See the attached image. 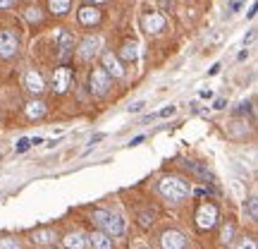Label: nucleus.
I'll use <instances>...</instances> for the list:
<instances>
[{"label":"nucleus","instance_id":"f257e3e1","mask_svg":"<svg viewBox=\"0 0 258 249\" xmlns=\"http://www.w3.org/2000/svg\"><path fill=\"white\" fill-rule=\"evenodd\" d=\"M160 194L170 202H182L184 196H189V185L179 177H163L160 180Z\"/></svg>","mask_w":258,"mask_h":249},{"label":"nucleus","instance_id":"f03ea898","mask_svg":"<svg viewBox=\"0 0 258 249\" xmlns=\"http://www.w3.org/2000/svg\"><path fill=\"white\" fill-rule=\"evenodd\" d=\"M101 46H103V41L98 36H86L82 43H79V48H77V56H79V60L89 63V60H93V58L98 56Z\"/></svg>","mask_w":258,"mask_h":249},{"label":"nucleus","instance_id":"7ed1b4c3","mask_svg":"<svg viewBox=\"0 0 258 249\" xmlns=\"http://www.w3.org/2000/svg\"><path fill=\"white\" fill-rule=\"evenodd\" d=\"M89 84H91V93L103 96V93L110 89V74L105 72V70H93L91 77H89Z\"/></svg>","mask_w":258,"mask_h":249},{"label":"nucleus","instance_id":"20e7f679","mask_svg":"<svg viewBox=\"0 0 258 249\" xmlns=\"http://www.w3.org/2000/svg\"><path fill=\"white\" fill-rule=\"evenodd\" d=\"M196 221H199V228H203V230L213 228L215 221H218V209L213 204H203L199 209V213H196Z\"/></svg>","mask_w":258,"mask_h":249},{"label":"nucleus","instance_id":"39448f33","mask_svg":"<svg viewBox=\"0 0 258 249\" xmlns=\"http://www.w3.org/2000/svg\"><path fill=\"white\" fill-rule=\"evenodd\" d=\"M17 53V36H15V31H0V56L3 58H12Z\"/></svg>","mask_w":258,"mask_h":249},{"label":"nucleus","instance_id":"423d86ee","mask_svg":"<svg viewBox=\"0 0 258 249\" xmlns=\"http://www.w3.org/2000/svg\"><path fill=\"white\" fill-rule=\"evenodd\" d=\"M160 247L163 249H184L186 247V237L179 230H167L160 237Z\"/></svg>","mask_w":258,"mask_h":249},{"label":"nucleus","instance_id":"0eeeda50","mask_svg":"<svg viewBox=\"0 0 258 249\" xmlns=\"http://www.w3.org/2000/svg\"><path fill=\"white\" fill-rule=\"evenodd\" d=\"M70 79H72L70 67H60V70H55V74H53V91L64 93L67 91V86H70Z\"/></svg>","mask_w":258,"mask_h":249},{"label":"nucleus","instance_id":"6e6552de","mask_svg":"<svg viewBox=\"0 0 258 249\" xmlns=\"http://www.w3.org/2000/svg\"><path fill=\"white\" fill-rule=\"evenodd\" d=\"M141 24H144V29H146L148 34H160L165 29V17L158 15V12H151V15H146V17L141 19Z\"/></svg>","mask_w":258,"mask_h":249},{"label":"nucleus","instance_id":"1a4fd4ad","mask_svg":"<svg viewBox=\"0 0 258 249\" xmlns=\"http://www.w3.org/2000/svg\"><path fill=\"white\" fill-rule=\"evenodd\" d=\"M101 228L108 232V235H122V232H124V221H122L120 216H115V213H108Z\"/></svg>","mask_w":258,"mask_h":249},{"label":"nucleus","instance_id":"9d476101","mask_svg":"<svg viewBox=\"0 0 258 249\" xmlns=\"http://www.w3.org/2000/svg\"><path fill=\"white\" fill-rule=\"evenodd\" d=\"M103 67H105V72L112 74V77H122V74H124V67H122L120 60L112 56V53H103Z\"/></svg>","mask_w":258,"mask_h":249},{"label":"nucleus","instance_id":"9b49d317","mask_svg":"<svg viewBox=\"0 0 258 249\" xmlns=\"http://www.w3.org/2000/svg\"><path fill=\"white\" fill-rule=\"evenodd\" d=\"M79 22L86 24V27H93V24H98L101 22V10L91 8V5H86V8L79 10Z\"/></svg>","mask_w":258,"mask_h":249},{"label":"nucleus","instance_id":"f8f14e48","mask_svg":"<svg viewBox=\"0 0 258 249\" xmlns=\"http://www.w3.org/2000/svg\"><path fill=\"white\" fill-rule=\"evenodd\" d=\"M24 84H27V89H29L31 93H41L43 89H46V84H43V77H41L38 72H34V70H31V72H27V77H24Z\"/></svg>","mask_w":258,"mask_h":249},{"label":"nucleus","instance_id":"ddd939ff","mask_svg":"<svg viewBox=\"0 0 258 249\" xmlns=\"http://www.w3.org/2000/svg\"><path fill=\"white\" fill-rule=\"evenodd\" d=\"M31 242H34V244H41V247H46V244H50V242H55V232L48 230V228L34 230L31 232Z\"/></svg>","mask_w":258,"mask_h":249},{"label":"nucleus","instance_id":"4468645a","mask_svg":"<svg viewBox=\"0 0 258 249\" xmlns=\"http://www.w3.org/2000/svg\"><path fill=\"white\" fill-rule=\"evenodd\" d=\"M62 244L67 249H84L89 244V237H84L82 232H70V235L62 240Z\"/></svg>","mask_w":258,"mask_h":249},{"label":"nucleus","instance_id":"2eb2a0df","mask_svg":"<svg viewBox=\"0 0 258 249\" xmlns=\"http://www.w3.org/2000/svg\"><path fill=\"white\" fill-rule=\"evenodd\" d=\"M89 244L93 249H112V240L108 232H93L91 237H89Z\"/></svg>","mask_w":258,"mask_h":249},{"label":"nucleus","instance_id":"dca6fc26","mask_svg":"<svg viewBox=\"0 0 258 249\" xmlns=\"http://www.w3.org/2000/svg\"><path fill=\"white\" fill-rule=\"evenodd\" d=\"M57 43H60V58H67L70 53H72L74 48V38L70 36V34H64V31H57Z\"/></svg>","mask_w":258,"mask_h":249},{"label":"nucleus","instance_id":"f3484780","mask_svg":"<svg viewBox=\"0 0 258 249\" xmlns=\"http://www.w3.org/2000/svg\"><path fill=\"white\" fill-rule=\"evenodd\" d=\"M27 115L31 120H36V118H43L46 115V103L43 101H31L27 106Z\"/></svg>","mask_w":258,"mask_h":249},{"label":"nucleus","instance_id":"a211bd4d","mask_svg":"<svg viewBox=\"0 0 258 249\" xmlns=\"http://www.w3.org/2000/svg\"><path fill=\"white\" fill-rule=\"evenodd\" d=\"M48 5H50V12H53V15H67L70 8H72V0H50Z\"/></svg>","mask_w":258,"mask_h":249},{"label":"nucleus","instance_id":"6ab92c4d","mask_svg":"<svg viewBox=\"0 0 258 249\" xmlns=\"http://www.w3.org/2000/svg\"><path fill=\"white\" fill-rule=\"evenodd\" d=\"M24 17H27L31 24H38V22L43 19V15H41V10L38 8H27L24 10Z\"/></svg>","mask_w":258,"mask_h":249},{"label":"nucleus","instance_id":"aec40b11","mask_svg":"<svg viewBox=\"0 0 258 249\" xmlns=\"http://www.w3.org/2000/svg\"><path fill=\"white\" fill-rule=\"evenodd\" d=\"M139 51H137V43H124V48H122V58L124 60H137Z\"/></svg>","mask_w":258,"mask_h":249},{"label":"nucleus","instance_id":"412c9836","mask_svg":"<svg viewBox=\"0 0 258 249\" xmlns=\"http://www.w3.org/2000/svg\"><path fill=\"white\" fill-rule=\"evenodd\" d=\"M246 213H249L251 221H258V202L256 199H249V204H246Z\"/></svg>","mask_w":258,"mask_h":249},{"label":"nucleus","instance_id":"4be33fe9","mask_svg":"<svg viewBox=\"0 0 258 249\" xmlns=\"http://www.w3.org/2000/svg\"><path fill=\"white\" fill-rule=\"evenodd\" d=\"M0 249H22V244L17 240H12V237H3L0 240Z\"/></svg>","mask_w":258,"mask_h":249},{"label":"nucleus","instance_id":"5701e85b","mask_svg":"<svg viewBox=\"0 0 258 249\" xmlns=\"http://www.w3.org/2000/svg\"><path fill=\"white\" fill-rule=\"evenodd\" d=\"M232 237H234V228H232V225H225V228H222V232H220V240L225 242V244H230Z\"/></svg>","mask_w":258,"mask_h":249},{"label":"nucleus","instance_id":"b1692460","mask_svg":"<svg viewBox=\"0 0 258 249\" xmlns=\"http://www.w3.org/2000/svg\"><path fill=\"white\" fill-rule=\"evenodd\" d=\"M139 221H141V225H144V228H148V225L153 223V213L141 211V213H139Z\"/></svg>","mask_w":258,"mask_h":249},{"label":"nucleus","instance_id":"393cba45","mask_svg":"<svg viewBox=\"0 0 258 249\" xmlns=\"http://www.w3.org/2000/svg\"><path fill=\"white\" fill-rule=\"evenodd\" d=\"M29 146H31V141H29V139H19L17 141V154H24Z\"/></svg>","mask_w":258,"mask_h":249},{"label":"nucleus","instance_id":"a878e982","mask_svg":"<svg viewBox=\"0 0 258 249\" xmlns=\"http://www.w3.org/2000/svg\"><path fill=\"white\" fill-rule=\"evenodd\" d=\"M237 249H256V240H253V237H246Z\"/></svg>","mask_w":258,"mask_h":249},{"label":"nucleus","instance_id":"bb28decb","mask_svg":"<svg viewBox=\"0 0 258 249\" xmlns=\"http://www.w3.org/2000/svg\"><path fill=\"white\" fill-rule=\"evenodd\" d=\"M175 111H177L175 106H170V108H163V111L158 113V115H160V118H167V115H175Z\"/></svg>","mask_w":258,"mask_h":249},{"label":"nucleus","instance_id":"cd10ccee","mask_svg":"<svg viewBox=\"0 0 258 249\" xmlns=\"http://www.w3.org/2000/svg\"><path fill=\"white\" fill-rule=\"evenodd\" d=\"M144 106H146V103H144V101L134 103V106H129V113H139V111H144Z\"/></svg>","mask_w":258,"mask_h":249},{"label":"nucleus","instance_id":"c85d7f7f","mask_svg":"<svg viewBox=\"0 0 258 249\" xmlns=\"http://www.w3.org/2000/svg\"><path fill=\"white\" fill-rule=\"evenodd\" d=\"M101 139H105V134H96V137H91V144H98Z\"/></svg>","mask_w":258,"mask_h":249},{"label":"nucleus","instance_id":"c756f323","mask_svg":"<svg viewBox=\"0 0 258 249\" xmlns=\"http://www.w3.org/2000/svg\"><path fill=\"white\" fill-rule=\"evenodd\" d=\"M213 108H218V111H220V108H225V101H222V98H218V101H215V106H213Z\"/></svg>","mask_w":258,"mask_h":249},{"label":"nucleus","instance_id":"7c9ffc66","mask_svg":"<svg viewBox=\"0 0 258 249\" xmlns=\"http://www.w3.org/2000/svg\"><path fill=\"white\" fill-rule=\"evenodd\" d=\"M31 144H43V137H34V139H29Z\"/></svg>","mask_w":258,"mask_h":249},{"label":"nucleus","instance_id":"2f4dec72","mask_svg":"<svg viewBox=\"0 0 258 249\" xmlns=\"http://www.w3.org/2000/svg\"><path fill=\"white\" fill-rule=\"evenodd\" d=\"M199 96H201V98H211L213 93H211V91H206V89H203V91H201V93H199Z\"/></svg>","mask_w":258,"mask_h":249},{"label":"nucleus","instance_id":"473e14b6","mask_svg":"<svg viewBox=\"0 0 258 249\" xmlns=\"http://www.w3.org/2000/svg\"><path fill=\"white\" fill-rule=\"evenodd\" d=\"M10 5V0H0V8H8Z\"/></svg>","mask_w":258,"mask_h":249},{"label":"nucleus","instance_id":"72a5a7b5","mask_svg":"<svg viewBox=\"0 0 258 249\" xmlns=\"http://www.w3.org/2000/svg\"><path fill=\"white\" fill-rule=\"evenodd\" d=\"M89 3H93V5H96V3H108V0H89Z\"/></svg>","mask_w":258,"mask_h":249}]
</instances>
